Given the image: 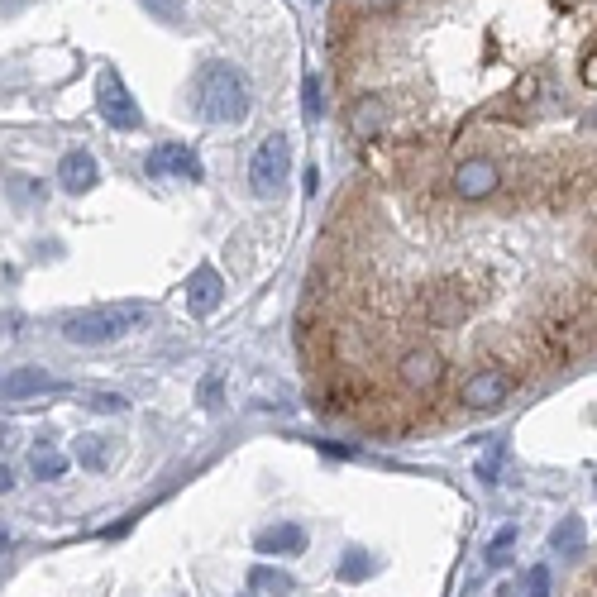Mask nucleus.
Here are the masks:
<instances>
[{
	"instance_id": "1",
	"label": "nucleus",
	"mask_w": 597,
	"mask_h": 597,
	"mask_svg": "<svg viewBox=\"0 0 597 597\" xmlns=\"http://www.w3.org/2000/svg\"><path fill=\"white\" fill-rule=\"evenodd\" d=\"M196 106L211 125H239L249 115V91L230 63H206L196 77Z\"/></svg>"
},
{
	"instance_id": "2",
	"label": "nucleus",
	"mask_w": 597,
	"mask_h": 597,
	"mask_svg": "<svg viewBox=\"0 0 597 597\" xmlns=\"http://www.w3.org/2000/svg\"><path fill=\"white\" fill-rule=\"evenodd\" d=\"M149 320V306L144 301H115V306H91L82 316L63 320V340L72 344H110L125 340L129 330H139Z\"/></svg>"
},
{
	"instance_id": "3",
	"label": "nucleus",
	"mask_w": 597,
	"mask_h": 597,
	"mask_svg": "<svg viewBox=\"0 0 597 597\" xmlns=\"http://www.w3.org/2000/svg\"><path fill=\"white\" fill-rule=\"evenodd\" d=\"M287 177H292V149H287L282 134H268L254 149V158H249V187L263 201H278L287 192Z\"/></svg>"
},
{
	"instance_id": "4",
	"label": "nucleus",
	"mask_w": 597,
	"mask_h": 597,
	"mask_svg": "<svg viewBox=\"0 0 597 597\" xmlns=\"http://www.w3.org/2000/svg\"><path fill=\"white\" fill-rule=\"evenodd\" d=\"M449 187H454V196H459V201L478 206V201H488V196L502 192V168H497V158H488V153L459 158V163H454V172H449Z\"/></svg>"
},
{
	"instance_id": "5",
	"label": "nucleus",
	"mask_w": 597,
	"mask_h": 597,
	"mask_svg": "<svg viewBox=\"0 0 597 597\" xmlns=\"http://www.w3.org/2000/svg\"><path fill=\"white\" fill-rule=\"evenodd\" d=\"M516 378L502 368V363H488V368H478L469 373L464 383H459V406H469V411H492V406H502L512 397Z\"/></svg>"
},
{
	"instance_id": "6",
	"label": "nucleus",
	"mask_w": 597,
	"mask_h": 597,
	"mask_svg": "<svg viewBox=\"0 0 597 597\" xmlns=\"http://www.w3.org/2000/svg\"><path fill=\"white\" fill-rule=\"evenodd\" d=\"M397 378H402L406 387H416V392H435V387L445 383V359H440V349L411 344L402 359H397Z\"/></svg>"
},
{
	"instance_id": "7",
	"label": "nucleus",
	"mask_w": 597,
	"mask_h": 597,
	"mask_svg": "<svg viewBox=\"0 0 597 597\" xmlns=\"http://www.w3.org/2000/svg\"><path fill=\"white\" fill-rule=\"evenodd\" d=\"M96 106H101V115H106V125H115V129H139V125H144V115H139V106L129 101L125 82H120L115 72H106V77H101Z\"/></svg>"
},
{
	"instance_id": "8",
	"label": "nucleus",
	"mask_w": 597,
	"mask_h": 597,
	"mask_svg": "<svg viewBox=\"0 0 597 597\" xmlns=\"http://www.w3.org/2000/svg\"><path fill=\"white\" fill-rule=\"evenodd\" d=\"M144 172L149 177H201V158H196L187 144H158V149L144 158Z\"/></svg>"
},
{
	"instance_id": "9",
	"label": "nucleus",
	"mask_w": 597,
	"mask_h": 597,
	"mask_svg": "<svg viewBox=\"0 0 597 597\" xmlns=\"http://www.w3.org/2000/svg\"><path fill=\"white\" fill-rule=\"evenodd\" d=\"M58 378L53 373H43V368H15V373H5L0 378V397L5 402H24V397H39V392H58Z\"/></svg>"
},
{
	"instance_id": "10",
	"label": "nucleus",
	"mask_w": 597,
	"mask_h": 597,
	"mask_svg": "<svg viewBox=\"0 0 597 597\" xmlns=\"http://www.w3.org/2000/svg\"><path fill=\"white\" fill-rule=\"evenodd\" d=\"M254 545H258V550H263L268 559L297 555V550H306V526H297V521H278V526H263V531L254 535Z\"/></svg>"
},
{
	"instance_id": "11",
	"label": "nucleus",
	"mask_w": 597,
	"mask_h": 597,
	"mask_svg": "<svg viewBox=\"0 0 597 597\" xmlns=\"http://www.w3.org/2000/svg\"><path fill=\"white\" fill-rule=\"evenodd\" d=\"M220 297H225L220 273H215L211 263H201L192 273V282H187V306H192V316H211L215 306H220Z\"/></svg>"
},
{
	"instance_id": "12",
	"label": "nucleus",
	"mask_w": 597,
	"mask_h": 597,
	"mask_svg": "<svg viewBox=\"0 0 597 597\" xmlns=\"http://www.w3.org/2000/svg\"><path fill=\"white\" fill-rule=\"evenodd\" d=\"M421 316H426V325H459V320L469 316V306H464V297L454 292V287H435V292H426V306H421Z\"/></svg>"
},
{
	"instance_id": "13",
	"label": "nucleus",
	"mask_w": 597,
	"mask_h": 597,
	"mask_svg": "<svg viewBox=\"0 0 597 597\" xmlns=\"http://www.w3.org/2000/svg\"><path fill=\"white\" fill-rule=\"evenodd\" d=\"M96 158L86 149H77V153H67L63 163H58V182H63V192H72V196H82V192H91L96 187Z\"/></svg>"
},
{
	"instance_id": "14",
	"label": "nucleus",
	"mask_w": 597,
	"mask_h": 597,
	"mask_svg": "<svg viewBox=\"0 0 597 597\" xmlns=\"http://www.w3.org/2000/svg\"><path fill=\"white\" fill-rule=\"evenodd\" d=\"M383 120H387V110H383V101H354V110H349V129H354V139H383Z\"/></svg>"
},
{
	"instance_id": "15",
	"label": "nucleus",
	"mask_w": 597,
	"mask_h": 597,
	"mask_svg": "<svg viewBox=\"0 0 597 597\" xmlns=\"http://www.w3.org/2000/svg\"><path fill=\"white\" fill-rule=\"evenodd\" d=\"M77 464L91 473H101L110 464V440H101V435H82L77 440Z\"/></svg>"
},
{
	"instance_id": "16",
	"label": "nucleus",
	"mask_w": 597,
	"mask_h": 597,
	"mask_svg": "<svg viewBox=\"0 0 597 597\" xmlns=\"http://www.w3.org/2000/svg\"><path fill=\"white\" fill-rule=\"evenodd\" d=\"M583 521H578V516H564V521H559L555 526V535H550V545H555L559 555H578V550H583Z\"/></svg>"
},
{
	"instance_id": "17",
	"label": "nucleus",
	"mask_w": 597,
	"mask_h": 597,
	"mask_svg": "<svg viewBox=\"0 0 597 597\" xmlns=\"http://www.w3.org/2000/svg\"><path fill=\"white\" fill-rule=\"evenodd\" d=\"M249 583H254L258 593H292V588H297V578L282 574V569H268V564L249 569Z\"/></svg>"
},
{
	"instance_id": "18",
	"label": "nucleus",
	"mask_w": 597,
	"mask_h": 597,
	"mask_svg": "<svg viewBox=\"0 0 597 597\" xmlns=\"http://www.w3.org/2000/svg\"><path fill=\"white\" fill-rule=\"evenodd\" d=\"M392 5H397V0H340V5H335V24L359 20V15H383Z\"/></svg>"
},
{
	"instance_id": "19",
	"label": "nucleus",
	"mask_w": 597,
	"mask_h": 597,
	"mask_svg": "<svg viewBox=\"0 0 597 597\" xmlns=\"http://www.w3.org/2000/svg\"><path fill=\"white\" fill-rule=\"evenodd\" d=\"M373 574H378V564L363 555V550H354V555L340 564V578H344V583H363V578H373Z\"/></svg>"
},
{
	"instance_id": "20",
	"label": "nucleus",
	"mask_w": 597,
	"mask_h": 597,
	"mask_svg": "<svg viewBox=\"0 0 597 597\" xmlns=\"http://www.w3.org/2000/svg\"><path fill=\"white\" fill-rule=\"evenodd\" d=\"M63 473H67V459H63V454H53V449H39V454H34V478L53 483V478H63Z\"/></svg>"
},
{
	"instance_id": "21",
	"label": "nucleus",
	"mask_w": 597,
	"mask_h": 597,
	"mask_svg": "<svg viewBox=\"0 0 597 597\" xmlns=\"http://www.w3.org/2000/svg\"><path fill=\"white\" fill-rule=\"evenodd\" d=\"M301 110H306V120H320V110H325V101H320V77H306V86H301Z\"/></svg>"
},
{
	"instance_id": "22",
	"label": "nucleus",
	"mask_w": 597,
	"mask_h": 597,
	"mask_svg": "<svg viewBox=\"0 0 597 597\" xmlns=\"http://www.w3.org/2000/svg\"><path fill=\"white\" fill-rule=\"evenodd\" d=\"M144 10L163 24H182V0H144Z\"/></svg>"
},
{
	"instance_id": "23",
	"label": "nucleus",
	"mask_w": 597,
	"mask_h": 597,
	"mask_svg": "<svg viewBox=\"0 0 597 597\" xmlns=\"http://www.w3.org/2000/svg\"><path fill=\"white\" fill-rule=\"evenodd\" d=\"M220 392H225L220 373H206V378H201V406H206V411H215V406H220Z\"/></svg>"
},
{
	"instance_id": "24",
	"label": "nucleus",
	"mask_w": 597,
	"mask_h": 597,
	"mask_svg": "<svg viewBox=\"0 0 597 597\" xmlns=\"http://www.w3.org/2000/svg\"><path fill=\"white\" fill-rule=\"evenodd\" d=\"M125 397H120V392H96V397H91V411H101V416H115V411H125Z\"/></svg>"
},
{
	"instance_id": "25",
	"label": "nucleus",
	"mask_w": 597,
	"mask_h": 597,
	"mask_svg": "<svg viewBox=\"0 0 597 597\" xmlns=\"http://www.w3.org/2000/svg\"><path fill=\"white\" fill-rule=\"evenodd\" d=\"M512 540H516V526H507V531L492 540V545H488V559H492V564H507V550H512Z\"/></svg>"
},
{
	"instance_id": "26",
	"label": "nucleus",
	"mask_w": 597,
	"mask_h": 597,
	"mask_svg": "<svg viewBox=\"0 0 597 597\" xmlns=\"http://www.w3.org/2000/svg\"><path fill=\"white\" fill-rule=\"evenodd\" d=\"M497 469H502V449H492L488 459L478 464V478H483V483H497Z\"/></svg>"
},
{
	"instance_id": "27",
	"label": "nucleus",
	"mask_w": 597,
	"mask_h": 597,
	"mask_svg": "<svg viewBox=\"0 0 597 597\" xmlns=\"http://www.w3.org/2000/svg\"><path fill=\"white\" fill-rule=\"evenodd\" d=\"M531 597H550V569H535L531 574Z\"/></svg>"
},
{
	"instance_id": "28",
	"label": "nucleus",
	"mask_w": 597,
	"mask_h": 597,
	"mask_svg": "<svg viewBox=\"0 0 597 597\" xmlns=\"http://www.w3.org/2000/svg\"><path fill=\"white\" fill-rule=\"evenodd\" d=\"M10 488H15V473H10V469H0V492H10Z\"/></svg>"
},
{
	"instance_id": "29",
	"label": "nucleus",
	"mask_w": 597,
	"mask_h": 597,
	"mask_svg": "<svg viewBox=\"0 0 597 597\" xmlns=\"http://www.w3.org/2000/svg\"><path fill=\"white\" fill-rule=\"evenodd\" d=\"M0 5H20V0H0Z\"/></svg>"
}]
</instances>
